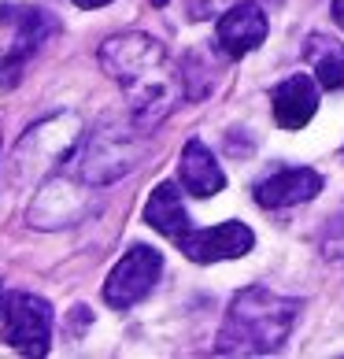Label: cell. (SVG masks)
Segmentation results:
<instances>
[{"mask_svg":"<svg viewBox=\"0 0 344 359\" xmlns=\"http://www.w3.org/2000/svg\"><path fill=\"white\" fill-rule=\"evenodd\" d=\"M100 67L123 86L141 126H152L170 111L181 71H174L167 48L141 30H123L100 45Z\"/></svg>","mask_w":344,"mask_h":359,"instance_id":"6da1fadb","label":"cell"},{"mask_svg":"<svg viewBox=\"0 0 344 359\" xmlns=\"http://www.w3.org/2000/svg\"><path fill=\"white\" fill-rule=\"evenodd\" d=\"M303 304L267 285H248L233 297L215 348L222 355H270L289 341Z\"/></svg>","mask_w":344,"mask_h":359,"instance_id":"7a4b0ae2","label":"cell"},{"mask_svg":"<svg viewBox=\"0 0 344 359\" xmlns=\"http://www.w3.org/2000/svg\"><path fill=\"white\" fill-rule=\"evenodd\" d=\"M71 163V175L82 178L85 185H104V182H115L123 178L126 170H134L137 163V152H134V141L126 137V130H97L74 144V152L63 159Z\"/></svg>","mask_w":344,"mask_h":359,"instance_id":"3957f363","label":"cell"},{"mask_svg":"<svg viewBox=\"0 0 344 359\" xmlns=\"http://www.w3.org/2000/svg\"><path fill=\"white\" fill-rule=\"evenodd\" d=\"M0 344L15 348L22 355H45L52 344V308L48 300L34 292H11L4 300V318H0Z\"/></svg>","mask_w":344,"mask_h":359,"instance_id":"277c9868","label":"cell"},{"mask_svg":"<svg viewBox=\"0 0 344 359\" xmlns=\"http://www.w3.org/2000/svg\"><path fill=\"white\" fill-rule=\"evenodd\" d=\"M163 274V256L152 245H134L123 259L111 267L108 282H104V304L115 311L134 308L137 300H144L152 292V285Z\"/></svg>","mask_w":344,"mask_h":359,"instance_id":"5b68a950","label":"cell"},{"mask_svg":"<svg viewBox=\"0 0 344 359\" xmlns=\"http://www.w3.org/2000/svg\"><path fill=\"white\" fill-rule=\"evenodd\" d=\"M256 233L248 230L245 222H219L207 226V230H189L178 241V248L189 256L193 263H219V259H237L245 252H252Z\"/></svg>","mask_w":344,"mask_h":359,"instance_id":"8992f818","label":"cell"},{"mask_svg":"<svg viewBox=\"0 0 344 359\" xmlns=\"http://www.w3.org/2000/svg\"><path fill=\"white\" fill-rule=\"evenodd\" d=\"M322 193V175L311 167H282L267 175L263 182H256V204L267 208V211H277V208H296V204H308Z\"/></svg>","mask_w":344,"mask_h":359,"instance_id":"52a82bcc","label":"cell"},{"mask_svg":"<svg viewBox=\"0 0 344 359\" xmlns=\"http://www.w3.org/2000/svg\"><path fill=\"white\" fill-rule=\"evenodd\" d=\"M267 15H263V8L256 4H237L230 11H222L219 15V26H215V41H219V52L226 60H241L248 56L252 48H259L267 41Z\"/></svg>","mask_w":344,"mask_h":359,"instance_id":"ba28073f","label":"cell"},{"mask_svg":"<svg viewBox=\"0 0 344 359\" xmlns=\"http://www.w3.org/2000/svg\"><path fill=\"white\" fill-rule=\"evenodd\" d=\"M0 26H11V52L30 60L48 37L60 34V22L52 11L37 4H0Z\"/></svg>","mask_w":344,"mask_h":359,"instance_id":"9c48e42d","label":"cell"},{"mask_svg":"<svg viewBox=\"0 0 344 359\" xmlns=\"http://www.w3.org/2000/svg\"><path fill=\"white\" fill-rule=\"evenodd\" d=\"M82 178H52L41 193H37V201L30 208V222L37 230H60V226H71L78 219V211H82Z\"/></svg>","mask_w":344,"mask_h":359,"instance_id":"30bf717a","label":"cell"},{"mask_svg":"<svg viewBox=\"0 0 344 359\" xmlns=\"http://www.w3.org/2000/svg\"><path fill=\"white\" fill-rule=\"evenodd\" d=\"M274 104V123L282 130H303L319 111V86L311 74H289L285 82H277L270 93Z\"/></svg>","mask_w":344,"mask_h":359,"instance_id":"8fae6325","label":"cell"},{"mask_svg":"<svg viewBox=\"0 0 344 359\" xmlns=\"http://www.w3.org/2000/svg\"><path fill=\"white\" fill-rule=\"evenodd\" d=\"M178 182L185 185L189 196L207 201V196L226 189V170L215 163V156H211V149L200 137H189L181 149V159H178Z\"/></svg>","mask_w":344,"mask_h":359,"instance_id":"7c38bea8","label":"cell"},{"mask_svg":"<svg viewBox=\"0 0 344 359\" xmlns=\"http://www.w3.org/2000/svg\"><path fill=\"white\" fill-rule=\"evenodd\" d=\"M144 222H149L156 233L170 237L174 245L193 230V219H189V211H185V201H181L174 182H160L152 189L149 204H144Z\"/></svg>","mask_w":344,"mask_h":359,"instance_id":"4fadbf2b","label":"cell"},{"mask_svg":"<svg viewBox=\"0 0 344 359\" xmlns=\"http://www.w3.org/2000/svg\"><path fill=\"white\" fill-rule=\"evenodd\" d=\"M303 60L315 67V78L326 89H344V45L326 34H311L303 41Z\"/></svg>","mask_w":344,"mask_h":359,"instance_id":"5bb4252c","label":"cell"},{"mask_svg":"<svg viewBox=\"0 0 344 359\" xmlns=\"http://www.w3.org/2000/svg\"><path fill=\"white\" fill-rule=\"evenodd\" d=\"M181 82H185V97L189 100H204L211 89L219 82V67L207 60L204 48L189 52V56L181 60Z\"/></svg>","mask_w":344,"mask_h":359,"instance_id":"9a60e30c","label":"cell"},{"mask_svg":"<svg viewBox=\"0 0 344 359\" xmlns=\"http://www.w3.org/2000/svg\"><path fill=\"white\" fill-rule=\"evenodd\" d=\"M22 67H26V56L19 52H8V56H0V89H11L22 78Z\"/></svg>","mask_w":344,"mask_h":359,"instance_id":"2e32d148","label":"cell"},{"mask_svg":"<svg viewBox=\"0 0 344 359\" xmlns=\"http://www.w3.org/2000/svg\"><path fill=\"white\" fill-rule=\"evenodd\" d=\"M82 11H92V8H104V4H111V0H74Z\"/></svg>","mask_w":344,"mask_h":359,"instance_id":"e0dca14e","label":"cell"},{"mask_svg":"<svg viewBox=\"0 0 344 359\" xmlns=\"http://www.w3.org/2000/svg\"><path fill=\"white\" fill-rule=\"evenodd\" d=\"M333 19H337V26L344 30V0H333Z\"/></svg>","mask_w":344,"mask_h":359,"instance_id":"ac0fdd59","label":"cell"},{"mask_svg":"<svg viewBox=\"0 0 344 359\" xmlns=\"http://www.w3.org/2000/svg\"><path fill=\"white\" fill-rule=\"evenodd\" d=\"M0 318H4V285H0Z\"/></svg>","mask_w":344,"mask_h":359,"instance_id":"d6986e66","label":"cell"},{"mask_svg":"<svg viewBox=\"0 0 344 359\" xmlns=\"http://www.w3.org/2000/svg\"><path fill=\"white\" fill-rule=\"evenodd\" d=\"M152 4H156V8H160V4H167V0H152Z\"/></svg>","mask_w":344,"mask_h":359,"instance_id":"ffe728a7","label":"cell"}]
</instances>
